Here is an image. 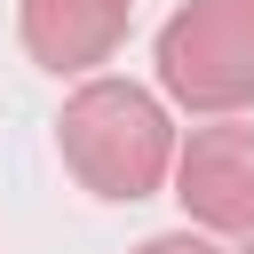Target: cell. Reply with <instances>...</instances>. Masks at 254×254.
Returning <instances> with one entry per match:
<instances>
[{
	"instance_id": "obj_6",
	"label": "cell",
	"mask_w": 254,
	"mask_h": 254,
	"mask_svg": "<svg viewBox=\"0 0 254 254\" xmlns=\"http://www.w3.org/2000/svg\"><path fill=\"white\" fill-rule=\"evenodd\" d=\"M238 254H254V230H246V238H238Z\"/></svg>"
},
{
	"instance_id": "obj_4",
	"label": "cell",
	"mask_w": 254,
	"mask_h": 254,
	"mask_svg": "<svg viewBox=\"0 0 254 254\" xmlns=\"http://www.w3.org/2000/svg\"><path fill=\"white\" fill-rule=\"evenodd\" d=\"M127 16H135V0H24L16 8V40H24V56L40 64V71H95V64H111L119 56V40H127Z\"/></svg>"
},
{
	"instance_id": "obj_1",
	"label": "cell",
	"mask_w": 254,
	"mask_h": 254,
	"mask_svg": "<svg viewBox=\"0 0 254 254\" xmlns=\"http://www.w3.org/2000/svg\"><path fill=\"white\" fill-rule=\"evenodd\" d=\"M56 151L64 167L79 175V190L127 206V198H151L167 175H175V119L151 87L135 79H79L56 111Z\"/></svg>"
},
{
	"instance_id": "obj_3",
	"label": "cell",
	"mask_w": 254,
	"mask_h": 254,
	"mask_svg": "<svg viewBox=\"0 0 254 254\" xmlns=\"http://www.w3.org/2000/svg\"><path fill=\"white\" fill-rule=\"evenodd\" d=\"M175 198L214 238H246L254 230V127H238V111L183 135V151H175Z\"/></svg>"
},
{
	"instance_id": "obj_5",
	"label": "cell",
	"mask_w": 254,
	"mask_h": 254,
	"mask_svg": "<svg viewBox=\"0 0 254 254\" xmlns=\"http://www.w3.org/2000/svg\"><path fill=\"white\" fill-rule=\"evenodd\" d=\"M135 254H222V246H214V230L190 222V230H159V238H143Z\"/></svg>"
},
{
	"instance_id": "obj_2",
	"label": "cell",
	"mask_w": 254,
	"mask_h": 254,
	"mask_svg": "<svg viewBox=\"0 0 254 254\" xmlns=\"http://www.w3.org/2000/svg\"><path fill=\"white\" fill-rule=\"evenodd\" d=\"M159 95L230 119L254 103V0H183L159 24Z\"/></svg>"
}]
</instances>
